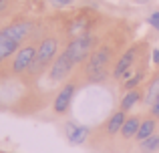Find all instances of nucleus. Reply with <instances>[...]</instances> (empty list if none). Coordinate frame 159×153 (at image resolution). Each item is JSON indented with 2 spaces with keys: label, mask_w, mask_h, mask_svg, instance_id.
I'll return each instance as SVG.
<instances>
[{
  "label": "nucleus",
  "mask_w": 159,
  "mask_h": 153,
  "mask_svg": "<svg viewBox=\"0 0 159 153\" xmlns=\"http://www.w3.org/2000/svg\"><path fill=\"white\" fill-rule=\"evenodd\" d=\"M97 44H99L97 34H95V32H87V34L75 36V38L69 40V44H66V48H65V55L69 56L75 63V67H77V65L89 61V56L93 55Z\"/></svg>",
  "instance_id": "1"
},
{
  "label": "nucleus",
  "mask_w": 159,
  "mask_h": 153,
  "mask_svg": "<svg viewBox=\"0 0 159 153\" xmlns=\"http://www.w3.org/2000/svg\"><path fill=\"white\" fill-rule=\"evenodd\" d=\"M58 56V40L54 36H44L39 44V52H36V61L28 73L30 75H40L43 71L51 69L52 61Z\"/></svg>",
  "instance_id": "2"
},
{
  "label": "nucleus",
  "mask_w": 159,
  "mask_h": 153,
  "mask_svg": "<svg viewBox=\"0 0 159 153\" xmlns=\"http://www.w3.org/2000/svg\"><path fill=\"white\" fill-rule=\"evenodd\" d=\"M36 52H39L36 44H24V47H20L18 52L14 55V59H12V65H10L12 75H24V73L30 71L34 61H36Z\"/></svg>",
  "instance_id": "3"
},
{
  "label": "nucleus",
  "mask_w": 159,
  "mask_h": 153,
  "mask_svg": "<svg viewBox=\"0 0 159 153\" xmlns=\"http://www.w3.org/2000/svg\"><path fill=\"white\" fill-rule=\"evenodd\" d=\"M111 59H113V47L111 44L97 47L93 51V55L89 56V61H87L85 73L89 75V73H95V71H105L109 67V63H111Z\"/></svg>",
  "instance_id": "4"
},
{
  "label": "nucleus",
  "mask_w": 159,
  "mask_h": 153,
  "mask_svg": "<svg viewBox=\"0 0 159 153\" xmlns=\"http://www.w3.org/2000/svg\"><path fill=\"white\" fill-rule=\"evenodd\" d=\"M75 69V63L65 55V51L52 61L51 69H48V79L52 83H65V79L70 75V71Z\"/></svg>",
  "instance_id": "5"
},
{
  "label": "nucleus",
  "mask_w": 159,
  "mask_h": 153,
  "mask_svg": "<svg viewBox=\"0 0 159 153\" xmlns=\"http://www.w3.org/2000/svg\"><path fill=\"white\" fill-rule=\"evenodd\" d=\"M137 52H139V47H131L119 56V61L115 63L113 67V77L115 79H127L131 75L133 67H135V61H137Z\"/></svg>",
  "instance_id": "6"
},
{
  "label": "nucleus",
  "mask_w": 159,
  "mask_h": 153,
  "mask_svg": "<svg viewBox=\"0 0 159 153\" xmlns=\"http://www.w3.org/2000/svg\"><path fill=\"white\" fill-rule=\"evenodd\" d=\"M75 93H77V85H75V83H66V85L58 91V95L54 97V103H52V111L54 113L57 115H65L66 111H69L73 99H75Z\"/></svg>",
  "instance_id": "7"
},
{
  "label": "nucleus",
  "mask_w": 159,
  "mask_h": 153,
  "mask_svg": "<svg viewBox=\"0 0 159 153\" xmlns=\"http://www.w3.org/2000/svg\"><path fill=\"white\" fill-rule=\"evenodd\" d=\"M2 30L6 32L8 36H12L14 40H18V43L22 44L24 40L32 34V30H34V22H32V20H16V22L6 24Z\"/></svg>",
  "instance_id": "8"
},
{
  "label": "nucleus",
  "mask_w": 159,
  "mask_h": 153,
  "mask_svg": "<svg viewBox=\"0 0 159 153\" xmlns=\"http://www.w3.org/2000/svg\"><path fill=\"white\" fill-rule=\"evenodd\" d=\"M65 135H66L70 145H83V143L89 139L91 129L85 127V125H79V123H75V121H66L65 123Z\"/></svg>",
  "instance_id": "9"
},
{
  "label": "nucleus",
  "mask_w": 159,
  "mask_h": 153,
  "mask_svg": "<svg viewBox=\"0 0 159 153\" xmlns=\"http://www.w3.org/2000/svg\"><path fill=\"white\" fill-rule=\"evenodd\" d=\"M20 47H22V44H20L18 40H14L12 36H8L6 32L0 28V65H2L4 61H8L12 55H16Z\"/></svg>",
  "instance_id": "10"
},
{
  "label": "nucleus",
  "mask_w": 159,
  "mask_h": 153,
  "mask_svg": "<svg viewBox=\"0 0 159 153\" xmlns=\"http://www.w3.org/2000/svg\"><path fill=\"white\" fill-rule=\"evenodd\" d=\"M125 111H115V113L111 115V117L107 119V123H105V131H107V135H117V133H121V127H123V123H125Z\"/></svg>",
  "instance_id": "11"
},
{
  "label": "nucleus",
  "mask_w": 159,
  "mask_h": 153,
  "mask_svg": "<svg viewBox=\"0 0 159 153\" xmlns=\"http://www.w3.org/2000/svg\"><path fill=\"white\" fill-rule=\"evenodd\" d=\"M143 99V93H141V89H131V91H125L123 99H121V111H131L133 107L137 105V103Z\"/></svg>",
  "instance_id": "12"
},
{
  "label": "nucleus",
  "mask_w": 159,
  "mask_h": 153,
  "mask_svg": "<svg viewBox=\"0 0 159 153\" xmlns=\"http://www.w3.org/2000/svg\"><path fill=\"white\" fill-rule=\"evenodd\" d=\"M155 129H157V121H155V117H147V119H143L141 121V125H139V131H137V135H135V139L137 141H145L147 137H151L153 133H155Z\"/></svg>",
  "instance_id": "13"
},
{
  "label": "nucleus",
  "mask_w": 159,
  "mask_h": 153,
  "mask_svg": "<svg viewBox=\"0 0 159 153\" xmlns=\"http://www.w3.org/2000/svg\"><path fill=\"white\" fill-rule=\"evenodd\" d=\"M145 81V69H133L131 75L123 81V89L125 91H131V89H139V85Z\"/></svg>",
  "instance_id": "14"
},
{
  "label": "nucleus",
  "mask_w": 159,
  "mask_h": 153,
  "mask_svg": "<svg viewBox=\"0 0 159 153\" xmlns=\"http://www.w3.org/2000/svg\"><path fill=\"white\" fill-rule=\"evenodd\" d=\"M139 125H141V119L135 117V115H133V117H129V119H125L123 127H121V135H123V139L135 137L137 131H139Z\"/></svg>",
  "instance_id": "15"
},
{
  "label": "nucleus",
  "mask_w": 159,
  "mask_h": 153,
  "mask_svg": "<svg viewBox=\"0 0 159 153\" xmlns=\"http://www.w3.org/2000/svg\"><path fill=\"white\" fill-rule=\"evenodd\" d=\"M139 149H141V153H155V151H159V135L153 133L151 137H147L145 141H141Z\"/></svg>",
  "instance_id": "16"
},
{
  "label": "nucleus",
  "mask_w": 159,
  "mask_h": 153,
  "mask_svg": "<svg viewBox=\"0 0 159 153\" xmlns=\"http://www.w3.org/2000/svg\"><path fill=\"white\" fill-rule=\"evenodd\" d=\"M157 95H159V75H157L155 79H153L151 83H149L147 91H145V105H149V107H151Z\"/></svg>",
  "instance_id": "17"
},
{
  "label": "nucleus",
  "mask_w": 159,
  "mask_h": 153,
  "mask_svg": "<svg viewBox=\"0 0 159 153\" xmlns=\"http://www.w3.org/2000/svg\"><path fill=\"white\" fill-rule=\"evenodd\" d=\"M107 77H109V69H105V71H95V73H89V75H87V79H89L91 83H103Z\"/></svg>",
  "instance_id": "18"
},
{
  "label": "nucleus",
  "mask_w": 159,
  "mask_h": 153,
  "mask_svg": "<svg viewBox=\"0 0 159 153\" xmlns=\"http://www.w3.org/2000/svg\"><path fill=\"white\" fill-rule=\"evenodd\" d=\"M147 24H149V26H153L155 30H159V10L151 12V14L147 16Z\"/></svg>",
  "instance_id": "19"
},
{
  "label": "nucleus",
  "mask_w": 159,
  "mask_h": 153,
  "mask_svg": "<svg viewBox=\"0 0 159 153\" xmlns=\"http://www.w3.org/2000/svg\"><path fill=\"white\" fill-rule=\"evenodd\" d=\"M151 117L159 119V95L155 97V101H153V105H151Z\"/></svg>",
  "instance_id": "20"
},
{
  "label": "nucleus",
  "mask_w": 159,
  "mask_h": 153,
  "mask_svg": "<svg viewBox=\"0 0 159 153\" xmlns=\"http://www.w3.org/2000/svg\"><path fill=\"white\" fill-rule=\"evenodd\" d=\"M10 4H12V0H0V16H2L4 12H8Z\"/></svg>",
  "instance_id": "21"
},
{
  "label": "nucleus",
  "mask_w": 159,
  "mask_h": 153,
  "mask_svg": "<svg viewBox=\"0 0 159 153\" xmlns=\"http://www.w3.org/2000/svg\"><path fill=\"white\" fill-rule=\"evenodd\" d=\"M51 2H52V4H57V6H69L73 0H51Z\"/></svg>",
  "instance_id": "22"
},
{
  "label": "nucleus",
  "mask_w": 159,
  "mask_h": 153,
  "mask_svg": "<svg viewBox=\"0 0 159 153\" xmlns=\"http://www.w3.org/2000/svg\"><path fill=\"white\" fill-rule=\"evenodd\" d=\"M153 63L159 65V48H155V51H153Z\"/></svg>",
  "instance_id": "23"
}]
</instances>
